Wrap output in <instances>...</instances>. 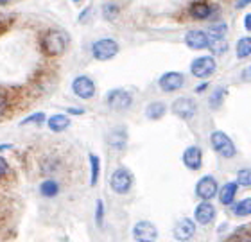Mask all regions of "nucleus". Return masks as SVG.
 Here are the masks:
<instances>
[{
  "mask_svg": "<svg viewBox=\"0 0 251 242\" xmlns=\"http://www.w3.org/2000/svg\"><path fill=\"white\" fill-rule=\"evenodd\" d=\"M42 48L47 56H59L67 48V36L61 31H47L42 36Z\"/></svg>",
  "mask_w": 251,
  "mask_h": 242,
  "instance_id": "1",
  "label": "nucleus"
},
{
  "mask_svg": "<svg viewBox=\"0 0 251 242\" xmlns=\"http://www.w3.org/2000/svg\"><path fill=\"white\" fill-rule=\"evenodd\" d=\"M210 144L217 154H221L223 158H233L237 154V147L233 140H231L226 133L223 131H214L210 135Z\"/></svg>",
  "mask_w": 251,
  "mask_h": 242,
  "instance_id": "2",
  "label": "nucleus"
},
{
  "mask_svg": "<svg viewBox=\"0 0 251 242\" xmlns=\"http://www.w3.org/2000/svg\"><path fill=\"white\" fill-rule=\"evenodd\" d=\"M119 54V43L111 38H102L92 45V56L97 61H108Z\"/></svg>",
  "mask_w": 251,
  "mask_h": 242,
  "instance_id": "3",
  "label": "nucleus"
},
{
  "mask_svg": "<svg viewBox=\"0 0 251 242\" xmlns=\"http://www.w3.org/2000/svg\"><path fill=\"white\" fill-rule=\"evenodd\" d=\"M133 185V174H131L129 169L119 167L111 172L110 178V187L115 194H127Z\"/></svg>",
  "mask_w": 251,
  "mask_h": 242,
  "instance_id": "4",
  "label": "nucleus"
},
{
  "mask_svg": "<svg viewBox=\"0 0 251 242\" xmlns=\"http://www.w3.org/2000/svg\"><path fill=\"white\" fill-rule=\"evenodd\" d=\"M106 104L110 106L111 110H117V111L127 110L133 104V95L127 90L115 88L111 90V92H108V95H106Z\"/></svg>",
  "mask_w": 251,
  "mask_h": 242,
  "instance_id": "5",
  "label": "nucleus"
},
{
  "mask_svg": "<svg viewBox=\"0 0 251 242\" xmlns=\"http://www.w3.org/2000/svg\"><path fill=\"white\" fill-rule=\"evenodd\" d=\"M215 69H217V63H215L214 56H201V58L194 59L190 63V72L199 79H204V77L212 75L215 72Z\"/></svg>",
  "mask_w": 251,
  "mask_h": 242,
  "instance_id": "6",
  "label": "nucleus"
},
{
  "mask_svg": "<svg viewBox=\"0 0 251 242\" xmlns=\"http://www.w3.org/2000/svg\"><path fill=\"white\" fill-rule=\"evenodd\" d=\"M171 111H173L176 117L183 119V121H190V119H194V115H196L198 106H196L194 99H190V97H178V99L173 102V106H171Z\"/></svg>",
  "mask_w": 251,
  "mask_h": 242,
  "instance_id": "7",
  "label": "nucleus"
},
{
  "mask_svg": "<svg viewBox=\"0 0 251 242\" xmlns=\"http://www.w3.org/2000/svg\"><path fill=\"white\" fill-rule=\"evenodd\" d=\"M217 194H219V185H217V179L214 176H203L196 185V195L203 201L214 199Z\"/></svg>",
  "mask_w": 251,
  "mask_h": 242,
  "instance_id": "8",
  "label": "nucleus"
},
{
  "mask_svg": "<svg viewBox=\"0 0 251 242\" xmlns=\"http://www.w3.org/2000/svg\"><path fill=\"white\" fill-rule=\"evenodd\" d=\"M133 239L136 242H156L158 230L149 221H138L133 226Z\"/></svg>",
  "mask_w": 251,
  "mask_h": 242,
  "instance_id": "9",
  "label": "nucleus"
},
{
  "mask_svg": "<svg viewBox=\"0 0 251 242\" xmlns=\"http://www.w3.org/2000/svg\"><path fill=\"white\" fill-rule=\"evenodd\" d=\"M74 94L77 95L79 99H92L95 95V84L94 81L86 77V75H79L72 83Z\"/></svg>",
  "mask_w": 251,
  "mask_h": 242,
  "instance_id": "10",
  "label": "nucleus"
},
{
  "mask_svg": "<svg viewBox=\"0 0 251 242\" xmlns=\"http://www.w3.org/2000/svg\"><path fill=\"white\" fill-rule=\"evenodd\" d=\"M174 239L176 241H190L194 237V233H196V221L192 219H188V217H183V219H179L176 224H174Z\"/></svg>",
  "mask_w": 251,
  "mask_h": 242,
  "instance_id": "11",
  "label": "nucleus"
},
{
  "mask_svg": "<svg viewBox=\"0 0 251 242\" xmlns=\"http://www.w3.org/2000/svg\"><path fill=\"white\" fill-rule=\"evenodd\" d=\"M158 84L163 92H176L185 84V77L183 74L179 72H165V74L158 79Z\"/></svg>",
  "mask_w": 251,
  "mask_h": 242,
  "instance_id": "12",
  "label": "nucleus"
},
{
  "mask_svg": "<svg viewBox=\"0 0 251 242\" xmlns=\"http://www.w3.org/2000/svg\"><path fill=\"white\" fill-rule=\"evenodd\" d=\"M215 217V208L210 201H201L194 210V221L198 224H210Z\"/></svg>",
  "mask_w": 251,
  "mask_h": 242,
  "instance_id": "13",
  "label": "nucleus"
},
{
  "mask_svg": "<svg viewBox=\"0 0 251 242\" xmlns=\"http://www.w3.org/2000/svg\"><path fill=\"white\" fill-rule=\"evenodd\" d=\"M210 36L204 31H188L185 34V43L187 47L201 50V48H210Z\"/></svg>",
  "mask_w": 251,
  "mask_h": 242,
  "instance_id": "14",
  "label": "nucleus"
},
{
  "mask_svg": "<svg viewBox=\"0 0 251 242\" xmlns=\"http://www.w3.org/2000/svg\"><path fill=\"white\" fill-rule=\"evenodd\" d=\"M183 163L185 167L190 169V170H199L201 165H203V153H201V149L196 147V145H190V147L185 149Z\"/></svg>",
  "mask_w": 251,
  "mask_h": 242,
  "instance_id": "15",
  "label": "nucleus"
},
{
  "mask_svg": "<svg viewBox=\"0 0 251 242\" xmlns=\"http://www.w3.org/2000/svg\"><path fill=\"white\" fill-rule=\"evenodd\" d=\"M108 144H110V147L115 149V151L126 149V145H127V131H126V127H122V126L113 127L110 131V135H108Z\"/></svg>",
  "mask_w": 251,
  "mask_h": 242,
  "instance_id": "16",
  "label": "nucleus"
},
{
  "mask_svg": "<svg viewBox=\"0 0 251 242\" xmlns=\"http://www.w3.org/2000/svg\"><path fill=\"white\" fill-rule=\"evenodd\" d=\"M188 15L196 20H206L212 15V5L208 2H194L188 7Z\"/></svg>",
  "mask_w": 251,
  "mask_h": 242,
  "instance_id": "17",
  "label": "nucleus"
},
{
  "mask_svg": "<svg viewBox=\"0 0 251 242\" xmlns=\"http://www.w3.org/2000/svg\"><path fill=\"white\" fill-rule=\"evenodd\" d=\"M237 187H239V185H237L235 181H230V183H226L225 187L219 190L221 205L233 206V199H235V195H237Z\"/></svg>",
  "mask_w": 251,
  "mask_h": 242,
  "instance_id": "18",
  "label": "nucleus"
},
{
  "mask_svg": "<svg viewBox=\"0 0 251 242\" xmlns=\"http://www.w3.org/2000/svg\"><path fill=\"white\" fill-rule=\"evenodd\" d=\"M47 124H49V129L52 133H61L70 126V119L67 115H52L47 121Z\"/></svg>",
  "mask_w": 251,
  "mask_h": 242,
  "instance_id": "19",
  "label": "nucleus"
},
{
  "mask_svg": "<svg viewBox=\"0 0 251 242\" xmlns=\"http://www.w3.org/2000/svg\"><path fill=\"white\" fill-rule=\"evenodd\" d=\"M165 111H167V106L156 100V102H151V104H147L146 108V117L147 119H151V121H158V119H162L165 115Z\"/></svg>",
  "mask_w": 251,
  "mask_h": 242,
  "instance_id": "20",
  "label": "nucleus"
},
{
  "mask_svg": "<svg viewBox=\"0 0 251 242\" xmlns=\"http://www.w3.org/2000/svg\"><path fill=\"white\" fill-rule=\"evenodd\" d=\"M90 160V185L95 187L97 181H99V172H100V163H99V156L94 153L88 154Z\"/></svg>",
  "mask_w": 251,
  "mask_h": 242,
  "instance_id": "21",
  "label": "nucleus"
},
{
  "mask_svg": "<svg viewBox=\"0 0 251 242\" xmlns=\"http://www.w3.org/2000/svg\"><path fill=\"white\" fill-rule=\"evenodd\" d=\"M40 194L43 197H54V195L59 194V185L58 181H54V179H45L42 185H40Z\"/></svg>",
  "mask_w": 251,
  "mask_h": 242,
  "instance_id": "22",
  "label": "nucleus"
},
{
  "mask_svg": "<svg viewBox=\"0 0 251 242\" xmlns=\"http://www.w3.org/2000/svg\"><path fill=\"white\" fill-rule=\"evenodd\" d=\"M231 212H233V216H237V217L251 216V197H246V199L239 201L237 205L231 206Z\"/></svg>",
  "mask_w": 251,
  "mask_h": 242,
  "instance_id": "23",
  "label": "nucleus"
},
{
  "mask_svg": "<svg viewBox=\"0 0 251 242\" xmlns=\"http://www.w3.org/2000/svg\"><path fill=\"white\" fill-rule=\"evenodd\" d=\"M226 32H228V25L225 22H217L210 25V40H225Z\"/></svg>",
  "mask_w": 251,
  "mask_h": 242,
  "instance_id": "24",
  "label": "nucleus"
},
{
  "mask_svg": "<svg viewBox=\"0 0 251 242\" xmlns=\"http://www.w3.org/2000/svg\"><path fill=\"white\" fill-rule=\"evenodd\" d=\"M251 54V36H244L237 42V58H248Z\"/></svg>",
  "mask_w": 251,
  "mask_h": 242,
  "instance_id": "25",
  "label": "nucleus"
},
{
  "mask_svg": "<svg viewBox=\"0 0 251 242\" xmlns=\"http://www.w3.org/2000/svg\"><path fill=\"white\" fill-rule=\"evenodd\" d=\"M102 16H104L106 20H115L117 16H119V5L113 4V2H106L102 5Z\"/></svg>",
  "mask_w": 251,
  "mask_h": 242,
  "instance_id": "26",
  "label": "nucleus"
},
{
  "mask_svg": "<svg viewBox=\"0 0 251 242\" xmlns=\"http://www.w3.org/2000/svg\"><path fill=\"white\" fill-rule=\"evenodd\" d=\"M237 185L241 187H250L251 185V169H241L237 172Z\"/></svg>",
  "mask_w": 251,
  "mask_h": 242,
  "instance_id": "27",
  "label": "nucleus"
},
{
  "mask_svg": "<svg viewBox=\"0 0 251 242\" xmlns=\"http://www.w3.org/2000/svg\"><path fill=\"white\" fill-rule=\"evenodd\" d=\"M225 95H226L225 88H215L214 94H212V97H210V106H212V108H219V106L223 104Z\"/></svg>",
  "mask_w": 251,
  "mask_h": 242,
  "instance_id": "28",
  "label": "nucleus"
},
{
  "mask_svg": "<svg viewBox=\"0 0 251 242\" xmlns=\"http://www.w3.org/2000/svg\"><path fill=\"white\" fill-rule=\"evenodd\" d=\"M95 224L99 228H102V224H104V203H102V199H97V203H95Z\"/></svg>",
  "mask_w": 251,
  "mask_h": 242,
  "instance_id": "29",
  "label": "nucleus"
},
{
  "mask_svg": "<svg viewBox=\"0 0 251 242\" xmlns=\"http://www.w3.org/2000/svg\"><path fill=\"white\" fill-rule=\"evenodd\" d=\"M210 50L214 54H223L228 50V43H226V40H212L210 42Z\"/></svg>",
  "mask_w": 251,
  "mask_h": 242,
  "instance_id": "30",
  "label": "nucleus"
},
{
  "mask_svg": "<svg viewBox=\"0 0 251 242\" xmlns=\"http://www.w3.org/2000/svg\"><path fill=\"white\" fill-rule=\"evenodd\" d=\"M43 121H45V113L38 111V113H32V115H29L27 119H24V121L20 122V126H27V124H42Z\"/></svg>",
  "mask_w": 251,
  "mask_h": 242,
  "instance_id": "31",
  "label": "nucleus"
},
{
  "mask_svg": "<svg viewBox=\"0 0 251 242\" xmlns=\"http://www.w3.org/2000/svg\"><path fill=\"white\" fill-rule=\"evenodd\" d=\"M226 242H251V237L248 235L246 232H244V230H242V232L239 230L235 235H231V237L228 239Z\"/></svg>",
  "mask_w": 251,
  "mask_h": 242,
  "instance_id": "32",
  "label": "nucleus"
},
{
  "mask_svg": "<svg viewBox=\"0 0 251 242\" xmlns=\"http://www.w3.org/2000/svg\"><path fill=\"white\" fill-rule=\"evenodd\" d=\"M7 172H9L7 162H5V158H0V176H2V178H5V176H7Z\"/></svg>",
  "mask_w": 251,
  "mask_h": 242,
  "instance_id": "33",
  "label": "nucleus"
},
{
  "mask_svg": "<svg viewBox=\"0 0 251 242\" xmlns=\"http://www.w3.org/2000/svg\"><path fill=\"white\" fill-rule=\"evenodd\" d=\"M67 113H70V115H83L84 110L83 108H67Z\"/></svg>",
  "mask_w": 251,
  "mask_h": 242,
  "instance_id": "34",
  "label": "nucleus"
},
{
  "mask_svg": "<svg viewBox=\"0 0 251 242\" xmlns=\"http://www.w3.org/2000/svg\"><path fill=\"white\" fill-rule=\"evenodd\" d=\"M251 2L250 0H239V2H235V7L237 9H244V7H246V5H250Z\"/></svg>",
  "mask_w": 251,
  "mask_h": 242,
  "instance_id": "35",
  "label": "nucleus"
},
{
  "mask_svg": "<svg viewBox=\"0 0 251 242\" xmlns=\"http://www.w3.org/2000/svg\"><path fill=\"white\" fill-rule=\"evenodd\" d=\"M244 27H246V31H251V13L244 16Z\"/></svg>",
  "mask_w": 251,
  "mask_h": 242,
  "instance_id": "36",
  "label": "nucleus"
},
{
  "mask_svg": "<svg viewBox=\"0 0 251 242\" xmlns=\"http://www.w3.org/2000/svg\"><path fill=\"white\" fill-rule=\"evenodd\" d=\"M206 86H208V84H206V83H203V84H199L198 88H196V92H198V94H203L204 90H206Z\"/></svg>",
  "mask_w": 251,
  "mask_h": 242,
  "instance_id": "37",
  "label": "nucleus"
},
{
  "mask_svg": "<svg viewBox=\"0 0 251 242\" xmlns=\"http://www.w3.org/2000/svg\"><path fill=\"white\" fill-rule=\"evenodd\" d=\"M250 74H251V67H250Z\"/></svg>",
  "mask_w": 251,
  "mask_h": 242,
  "instance_id": "38",
  "label": "nucleus"
}]
</instances>
